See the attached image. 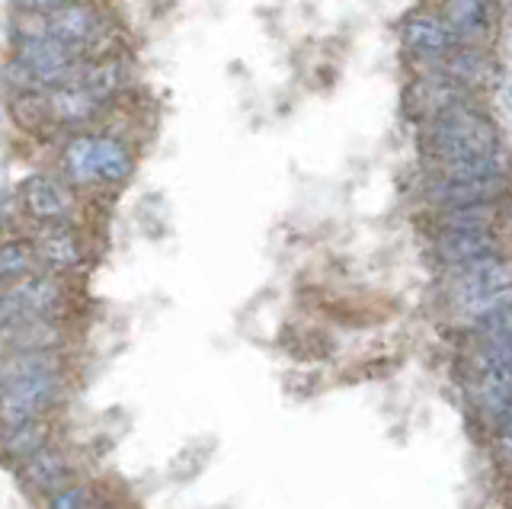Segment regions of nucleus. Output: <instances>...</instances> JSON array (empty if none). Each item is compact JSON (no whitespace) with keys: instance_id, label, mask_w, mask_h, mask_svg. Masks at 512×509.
<instances>
[{"instance_id":"15","label":"nucleus","mask_w":512,"mask_h":509,"mask_svg":"<svg viewBox=\"0 0 512 509\" xmlns=\"http://www.w3.org/2000/svg\"><path fill=\"white\" fill-rule=\"evenodd\" d=\"M48 445V423L45 420H29V423H13L4 426L0 433V455L13 465H23L36 452H42Z\"/></svg>"},{"instance_id":"20","label":"nucleus","mask_w":512,"mask_h":509,"mask_svg":"<svg viewBox=\"0 0 512 509\" xmlns=\"http://www.w3.org/2000/svg\"><path fill=\"white\" fill-rule=\"evenodd\" d=\"M32 263H36V253H32L29 244L13 241L0 247V289L26 279L32 273Z\"/></svg>"},{"instance_id":"7","label":"nucleus","mask_w":512,"mask_h":509,"mask_svg":"<svg viewBox=\"0 0 512 509\" xmlns=\"http://www.w3.org/2000/svg\"><path fill=\"white\" fill-rule=\"evenodd\" d=\"M509 292H512V263L503 257L464 269L458 279V295L468 305H477L480 311H487L493 301L506 298Z\"/></svg>"},{"instance_id":"2","label":"nucleus","mask_w":512,"mask_h":509,"mask_svg":"<svg viewBox=\"0 0 512 509\" xmlns=\"http://www.w3.org/2000/svg\"><path fill=\"white\" fill-rule=\"evenodd\" d=\"M423 148L432 161L439 164V170L452 167V164L503 154L500 151V132H496L493 119L484 116L474 106L448 109V113H442L439 119L426 122Z\"/></svg>"},{"instance_id":"21","label":"nucleus","mask_w":512,"mask_h":509,"mask_svg":"<svg viewBox=\"0 0 512 509\" xmlns=\"http://www.w3.org/2000/svg\"><path fill=\"white\" fill-rule=\"evenodd\" d=\"M48 509H90V503H87V490H84V487H77V484L64 487V490L55 493L52 500H48Z\"/></svg>"},{"instance_id":"13","label":"nucleus","mask_w":512,"mask_h":509,"mask_svg":"<svg viewBox=\"0 0 512 509\" xmlns=\"http://www.w3.org/2000/svg\"><path fill=\"white\" fill-rule=\"evenodd\" d=\"M128 81H132V74H128V65L122 58H100V61H93L90 68H80L77 74V87L87 93L90 100H96L100 106L112 103L119 97V93L128 87Z\"/></svg>"},{"instance_id":"17","label":"nucleus","mask_w":512,"mask_h":509,"mask_svg":"<svg viewBox=\"0 0 512 509\" xmlns=\"http://www.w3.org/2000/svg\"><path fill=\"white\" fill-rule=\"evenodd\" d=\"M490 4H477V0H461V4H445L442 7V20L448 29L458 36L461 45H468L480 36H487L490 29Z\"/></svg>"},{"instance_id":"14","label":"nucleus","mask_w":512,"mask_h":509,"mask_svg":"<svg viewBox=\"0 0 512 509\" xmlns=\"http://www.w3.org/2000/svg\"><path fill=\"white\" fill-rule=\"evenodd\" d=\"M490 58L474 49V45H461V49L455 55H448L439 61V77H445V81H452L455 87L461 90H471V87H480L490 81Z\"/></svg>"},{"instance_id":"19","label":"nucleus","mask_w":512,"mask_h":509,"mask_svg":"<svg viewBox=\"0 0 512 509\" xmlns=\"http://www.w3.org/2000/svg\"><path fill=\"white\" fill-rule=\"evenodd\" d=\"M474 337L480 343H493V340H503L512 337V298H500L493 301L487 311L477 314L474 321Z\"/></svg>"},{"instance_id":"18","label":"nucleus","mask_w":512,"mask_h":509,"mask_svg":"<svg viewBox=\"0 0 512 509\" xmlns=\"http://www.w3.org/2000/svg\"><path fill=\"white\" fill-rule=\"evenodd\" d=\"M496 221L493 205H458L439 212V234L445 231H490Z\"/></svg>"},{"instance_id":"4","label":"nucleus","mask_w":512,"mask_h":509,"mask_svg":"<svg viewBox=\"0 0 512 509\" xmlns=\"http://www.w3.org/2000/svg\"><path fill=\"white\" fill-rule=\"evenodd\" d=\"M61 164L71 183H125L135 173V154L112 135H77Z\"/></svg>"},{"instance_id":"3","label":"nucleus","mask_w":512,"mask_h":509,"mask_svg":"<svg viewBox=\"0 0 512 509\" xmlns=\"http://www.w3.org/2000/svg\"><path fill=\"white\" fill-rule=\"evenodd\" d=\"M77 74H80V55L71 49V45H64L48 33H42V29H32V33L20 36V42H16V55L4 68L7 84L29 93V97L68 87L77 81Z\"/></svg>"},{"instance_id":"1","label":"nucleus","mask_w":512,"mask_h":509,"mask_svg":"<svg viewBox=\"0 0 512 509\" xmlns=\"http://www.w3.org/2000/svg\"><path fill=\"white\" fill-rule=\"evenodd\" d=\"M64 394L58 353H13L0 365V420L4 426L42 420Z\"/></svg>"},{"instance_id":"8","label":"nucleus","mask_w":512,"mask_h":509,"mask_svg":"<svg viewBox=\"0 0 512 509\" xmlns=\"http://www.w3.org/2000/svg\"><path fill=\"white\" fill-rule=\"evenodd\" d=\"M496 253H500V241L493 231H445L436 237V257L458 269L496 260Z\"/></svg>"},{"instance_id":"16","label":"nucleus","mask_w":512,"mask_h":509,"mask_svg":"<svg viewBox=\"0 0 512 509\" xmlns=\"http://www.w3.org/2000/svg\"><path fill=\"white\" fill-rule=\"evenodd\" d=\"M39 260H45L48 266H55V269H74L84 263V244H80V237L68 228V225H55V228H48L42 237H39Z\"/></svg>"},{"instance_id":"9","label":"nucleus","mask_w":512,"mask_h":509,"mask_svg":"<svg viewBox=\"0 0 512 509\" xmlns=\"http://www.w3.org/2000/svg\"><path fill=\"white\" fill-rule=\"evenodd\" d=\"M407 106L416 119H439L448 109H458V106H471L468 103V90L455 87L452 81H445L439 74H423L407 93Z\"/></svg>"},{"instance_id":"22","label":"nucleus","mask_w":512,"mask_h":509,"mask_svg":"<svg viewBox=\"0 0 512 509\" xmlns=\"http://www.w3.org/2000/svg\"><path fill=\"white\" fill-rule=\"evenodd\" d=\"M493 436H496V445H500V455L512 465V404L506 410V417L500 420V426L493 429Z\"/></svg>"},{"instance_id":"6","label":"nucleus","mask_w":512,"mask_h":509,"mask_svg":"<svg viewBox=\"0 0 512 509\" xmlns=\"http://www.w3.org/2000/svg\"><path fill=\"white\" fill-rule=\"evenodd\" d=\"M400 36H404V45L413 55L429 58V61H442L461 49L458 36L448 29L442 13H429V10L410 13L404 20V29H400Z\"/></svg>"},{"instance_id":"11","label":"nucleus","mask_w":512,"mask_h":509,"mask_svg":"<svg viewBox=\"0 0 512 509\" xmlns=\"http://www.w3.org/2000/svg\"><path fill=\"white\" fill-rule=\"evenodd\" d=\"M23 205H26V212L39 221H64L74 209V193L64 183L36 173V177H29L23 186Z\"/></svg>"},{"instance_id":"5","label":"nucleus","mask_w":512,"mask_h":509,"mask_svg":"<svg viewBox=\"0 0 512 509\" xmlns=\"http://www.w3.org/2000/svg\"><path fill=\"white\" fill-rule=\"evenodd\" d=\"M64 308H68V289L52 276H26L0 289V327L58 321Z\"/></svg>"},{"instance_id":"10","label":"nucleus","mask_w":512,"mask_h":509,"mask_svg":"<svg viewBox=\"0 0 512 509\" xmlns=\"http://www.w3.org/2000/svg\"><path fill=\"white\" fill-rule=\"evenodd\" d=\"M509 189V180H448L436 177L426 189V199L439 209H458V205H493V199H500Z\"/></svg>"},{"instance_id":"12","label":"nucleus","mask_w":512,"mask_h":509,"mask_svg":"<svg viewBox=\"0 0 512 509\" xmlns=\"http://www.w3.org/2000/svg\"><path fill=\"white\" fill-rule=\"evenodd\" d=\"M20 474H23V481L29 490H36V493H55L64 490V487H71V477H74V468H71V461L64 452L52 449V445H45L42 452H36L29 461H23L20 465Z\"/></svg>"}]
</instances>
